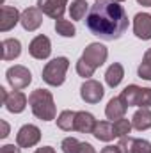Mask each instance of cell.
<instances>
[{"label": "cell", "instance_id": "obj_9", "mask_svg": "<svg viewBox=\"0 0 151 153\" xmlns=\"http://www.w3.org/2000/svg\"><path fill=\"white\" fill-rule=\"evenodd\" d=\"M29 53L34 59H39V61L48 59L50 53H52V43H50V39L46 38V36H43V34L36 36L30 41V45H29Z\"/></svg>", "mask_w": 151, "mask_h": 153}, {"label": "cell", "instance_id": "obj_36", "mask_svg": "<svg viewBox=\"0 0 151 153\" xmlns=\"http://www.w3.org/2000/svg\"><path fill=\"white\" fill-rule=\"evenodd\" d=\"M141 5H144V7H151V0H137Z\"/></svg>", "mask_w": 151, "mask_h": 153}, {"label": "cell", "instance_id": "obj_29", "mask_svg": "<svg viewBox=\"0 0 151 153\" xmlns=\"http://www.w3.org/2000/svg\"><path fill=\"white\" fill-rule=\"evenodd\" d=\"M133 153H151V143L146 139H135Z\"/></svg>", "mask_w": 151, "mask_h": 153}, {"label": "cell", "instance_id": "obj_18", "mask_svg": "<svg viewBox=\"0 0 151 153\" xmlns=\"http://www.w3.org/2000/svg\"><path fill=\"white\" fill-rule=\"evenodd\" d=\"M132 125H133V128L139 130V132L151 128V109L141 107V109L133 114V117H132Z\"/></svg>", "mask_w": 151, "mask_h": 153}, {"label": "cell", "instance_id": "obj_6", "mask_svg": "<svg viewBox=\"0 0 151 153\" xmlns=\"http://www.w3.org/2000/svg\"><path fill=\"white\" fill-rule=\"evenodd\" d=\"M105 91H103V85L98 82V80H93V78H87L82 87H80V98L85 102V103H100V100L103 98Z\"/></svg>", "mask_w": 151, "mask_h": 153}, {"label": "cell", "instance_id": "obj_27", "mask_svg": "<svg viewBox=\"0 0 151 153\" xmlns=\"http://www.w3.org/2000/svg\"><path fill=\"white\" fill-rule=\"evenodd\" d=\"M137 73H139L141 78H144V80H151V59H146V57L142 59Z\"/></svg>", "mask_w": 151, "mask_h": 153}, {"label": "cell", "instance_id": "obj_35", "mask_svg": "<svg viewBox=\"0 0 151 153\" xmlns=\"http://www.w3.org/2000/svg\"><path fill=\"white\" fill-rule=\"evenodd\" d=\"M34 153H55V150L52 146H43V148H38Z\"/></svg>", "mask_w": 151, "mask_h": 153}, {"label": "cell", "instance_id": "obj_7", "mask_svg": "<svg viewBox=\"0 0 151 153\" xmlns=\"http://www.w3.org/2000/svg\"><path fill=\"white\" fill-rule=\"evenodd\" d=\"M41 141V130L36 125H23L16 134V144L20 148H32Z\"/></svg>", "mask_w": 151, "mask_h": 153}, {"label": "cell", "instance_id": "obj_1", "mask_svg": "<svg viewBox=\"0 0 151 153\" xmlns=\"http://www.w3.org/2000/svg\"><path fill=\"white\" fill-rule=\"evenodd\" d=\"M85 27L100 39L114 41L126 32L128 14L119 2L96 0L85 16Z\"/></svg>", "mask_w": 151, "mask_h": 153}, {"label": "cell", "instance_id": "obj_8", "mask_svg": "<svg viewBox=\"0 0 151 153\" xmlns=\"http://www.w3.org/2000/svg\"><path fill=\"white\" fill-rule=\"evenodd\" d=\"M66 5L68 0H38V9L53 20L62 18V14L66 13Z\"/></svg>", "mask_w": 151, "mask_h": 153}, {"label": "cell", "instance_id": "obj_17", "mask_svg": "<svg viewBox=\"0 0 151 153\" xmlns=\"http://www.w3.org/2000/svg\"><path fill=\"white\" fill-rule=\"evenodd\" d=\"M119 96H121V100H123L128 107H133V105L139 107L141 96H142V87H139V85H135V84H130V85H126V87L121 91Z\"/></svg>", "mask_w": 151, "mask_h": 153}, {"label": "cell", "instance_id": "obj_25", "mask_svg": "<svg viewBox=\"0 0 151 153\" xmlns=\"http://www.w3.org/2000/svg\"><path fill=\"white\" fill-rule=\"evenodd\" d=\"M80 146H82V143L75 137H66L61 144L64 153H80Z\"/></svg>", "mask_w": 151, "mask_h": 153}, {"label": "cell", "instance_id": "obj_26", "mask_svg": "<svg viewBox=\"0 0 151 153\" xmlns=\"http://www.w3.org/2000/svg\"><path fill=\"white\" fill-rule=\"evenodd\" d=\"M133 144H135V137H130V135H126V137H121L119 139V150L121 153H133Z\"/></svg>", "mask_w": 151, "mask_h": 153}, {"label": "cell", "instance_id": "obj_11", "mask_svg": "<svg viewBox=\"0 0 151 153\" xmlns=\"http://www.w3.org/2000/svg\"><path fill=\"white\" fill-rule=\"evenodd\" d=\"M20 20H21V14L16 7L2 5V11H0V30L2 32H9L11 29H14Z\"/></svg>", "mask_w": 151, "mask_h": 153}, {"label": "cell", "instance_id": "obj_12", "mask_svg": "<svg viewBox=\"0 0 151 153\" xmlns=\"http://www.w3.org/2000/svg\"><path fill=\"white\" fill-rule=\"evenodd\" d=\"M20 23L23 25L25 30L34 32V30H38L39 27H41V23H43V14H41V11H39L38 7H27L21 13Z\"/></svg>", "mask_w": 151, "mask_h": 153}, {"label": "cell", "instance_id": "obj_34", "mask_svg": "<svg viewBox=\"0 0 151 153\" xmlns=\"http://www.w3.org/2000/svg\"><path fill=\"white\" fill-rule=\"evenodd\" d=\"M101 153H121V150H119V146H105Z\"/></svg>", "mask_w": 151, "mask_h": 153}, {"label": "cell", "instance_id": "obj_28", "mask_svg": "<svg viewBox=\"0 0 151 153\" xmlns=\"http://www.w3.org/2000/svg\"><path fill=\"white\" fill-rule=\"evenodd\" d=\"M76 73L80 76H84V78H89V76L94 75V70L91 66H87L82 59H78V62H76Z\"/></svg>", "mask_w": 151, "mask_h": 153}, {"label": "cell", "instance_id": "obj_23", "mask_svg": "<svg viewBox=\"0 0 151 153\" xmlns=\"http://www.w3.org/2000/svg\"><path fill=\"white\" fill-rule=\"evenodd\" d=\"M55 32L62 38H73L76 34V29L71 22L61 18V20H55Z\"/></svg>", "mask_w": 151, "mask_h": 153}, {"label": "cell", "instance_id": "obj_37", "mask_svg": "<svg viewBox=\"0 0 151 153\" xmlns=\"http://www.w3.org/2000/svg\"><path fill=\"white\" fill-rule=\"evenodd\" d=\"M144 57H146V59H151V48H148V50H146V53H144Z\"/></svg>", "mask_w": 151, "mask_h": 153}, {"label": "cell", "instance_id": "obj_20", "mask_svg": "<svg viewBox=\"0 0 151 153\" xmlns=\"http://www.w3.org/2000/svg\"><path fill=\"white\" fill-rule=\"evenodd\" d=\"M123 76H124V68H123V64L114 62V64L109 66V70H107V73H105V82H107L110 87H117V85L121 84Z\"/></svg>", "mask_w": 151, "mask_h": 153}, {"label": "cell", "instance_id": "obj_2", "mask_svg": "<svg viewBox=\"0 0 151 153\" xmlns=\"http://www.w3.org/2000/svg\"><path fill=\"white\" fill-rule=\"evenodd\" d=\"M29 105L32 109V114L41 121H52L57 116L53 94L46 89H36L29 96Z\"/></svg>", "mask_w": 151, "mask_h": 153}, {"label": "cell", "instance_id": "obj_31", "mask_svg": "<svg viewBox=\"0 0 151 153\" xmlns=\"http://www.w3.org/2000/svg\"><path fill=\"white\" fill-rule=\"evenodd\" d=\"M0 153H20V146H14V144H5V146H2Z\"/></svg>", "mask_w": 151, "mask_h": 153}, {"label": "cell", "instance_id": "obj_24", "mask_svg": "<svg viewBox=\"0 0 151 153\" xmlns=\"http://www.w3.org/2000/svg\"><path fill=\"white\" fill-rule=\"evenodd\" d=\"M114 135L115 137H126L130 132H132V128H133V125H132V121H128L126 117H121V119H115L114 121Z\"/></svg>", "mask_w": 151, "mask_h": 153}, {"label": "cell", "instance_id": "obj_16", "mask_svg": "<svg viewBox=\"0 0 151 153\" xmlns=\"http://www.w3.org/2000/svg\"><path fill=\"white\" fill-rule=\"evenodd\" d=\"M126 109H128V105L121 100V96H115L112 100H109V103H107V109H105V114L109 119H121V117H124L126 114Z\"/></svg>", "mask_w": 151, "mask_h": 153}, {"label": "cell", "instance_id": "obj_32", "mask_svg": "<svg viewBox=\"0 0 151 153\" xmlns=\"http://www.w3.org/2000/svg\"><path fill=\"white\" fill-rule=\"evenodd\" d=\"M80 153H96V150L93 148V144H89V143H82V146H80Z\"/></svg>", "mask_w": 151, "mask_h": 153}, {"label": "cell", "instance_id": "obj_13", "mask_svg": "<svg viewBox=\"0 0 151 153\" xmlns=\"http://www.w3.org/2000/svg\"><path fill=\"white\" fill-rule=\"evenodd\" d=\"M27 102H29V100H27V96H25L21 91H13V93L7 94L4 105H5V109H7L9 112H13V114H20V112L25 111Z\"/></svg>", "mask_w": 151, "mask_h": 153}, {"label": "cell", "instance_id": "obj_22", "mask_svg": "<svg viewBox=\"0 0 151 153\" xmlns=\"http://www.w3.org/2000/svg\"><path fill=\"white\" fill-rule=\"evenodd\" d=\"M89 4L85 0H73L71 5H70V16L73 20H84L89 13Z\"/></svg>", "mask_w": 151, "mask_h": 153}, {"label": "cell", "instance_id": "obj_10", "mask_svg": "<svg viewBox=\"0 0 151 153\" xmlns=\"http://www.w3.org/2000/svg\"><path fill=\"white\" fill-rule=\"evenodd\" d=\"M133 34L142 41L151 39V14L150 13H137L133 18Z\"/></svg>", "mask_w": 151, "mask_h": 153}, {"label": "cell", "instance_id": "obj_19", "mask_svg": "<svg viewBox=\"0 0 151 153\" xmlns=\"http://www.w3.org/2000/svg\"><path fill=\"white\" fill-rule=\"evenodd\" d=\"M93 135H94L98 141H103V143L112 141L114 137H115V135H114L112 123H109V121H98V123H96V126H94Z\"/></svg>", "mask_w": 151, "mask_h": 153}, {"label": "cell", "instance_id": "obj_21", "mask_svg": "<svg viewBox=\"0 0 151 153\" xmlns=\"http://www.w3.org/2000/svg\"><path fill=\"white\" fill-rule=\"evenodd\" d=\"M75 116L76 112L75 111H62L61 114L57 116V126L61 128V130H64V132H71V130H75Z\"/></svg>", "mask_w": 151, "mask_h": 153}, {"label": "cell", "instance_id": "obj_5", "mask_svg": "<svg viewBox=\"0 0 151 153\" xmlns=\"http://www.w3.org/2000/svg\"><path fill=\"white\" fill-rule=\"evenodd\" d=\"M5 78H7L9 85H11L14 91H20V89L29 87V84L32 82V73L29 71V68L16 64V66H11V68L5 71Z\"/></svg>", "mask_w": 151, "mask_h": 153}, {"label": "cell", "instance_id": "obj_14", "mask_svg": "<svg viewBox=\"0 0 151 153\" xmlns=\"http://www.w3.org/2000/svg\"><path fill=\"white\" fill-rule=\"evenodd\" d=\"M96 119L91 112H85V111H78L75 116V130L80 134H93L94 132V126H96Z\"/></svg>", "mask_w": 151, "mask_h": 153}, {"label": "cell", "instance_id": "obj_39", "mask_svg": "<svg viewBox=\"0 0 151 153\" xmlns=\"http://www.w3.org/2000/svg\"><path fill=\"white\" fill-rule=\"evenodd\" d=\"M0 4H4V0H0Z\"/></svg>", "mask_w": 151, "mask_h": 153}, {"label": "cell", "instance_id": "obj_30", "mask_svg": "<svg viewBox=\"0 0 151 153\" xmlns=\"http://www.w3.org/2000/svg\"><path fill=\"white\" fill-rule=\"evenodd\" d=\"M139 107H151V87H142V96H141V103Z\"/></svg>", "mask_w": 151, "mask_h": 153}, {"label": "cell", "instance_id": "obj_38", "mask_svg": "<svg viewBox=\"0 0 151 153\" xmlns=\"http://www.w3.org/2000/svg\"><path fill=\"white\" fill-rule=\"evenodd\" d=\"M112 2H124V0H112Z\"/></svg>", "mask_w": 151, "mask_h": 153}, {"label": "cell", "instance_id": "obj_4", "mask_svg": "<svg viewBox=\"0 0 151 153\" xmlns=\"http://www.w3.org/2000/svg\"><path fill=\"white\" fill-rule=\"evenodd\" d=\"M107 57H109V50H107L105 45H101V43H91V45L85 46V50H84V53H82L80 59L96 71L100 66H103V62L107 61Z\"/></svg>", "mask_w": 151, "mask_h": 153}, {"label": "cell", "instance_id": "obj_3", "mask_svg": "<svg viewBox=\"0 0 151 153\" xmlns=\"http://www.w3.org/2000/svg\"><path fill=\"white\" fill-rule=\"evenodd\" d=\"M70 68V61L68 57H55L50 62H46V66L43 68V80L48 85L59 87L64 84L66 80V73Z\"/></svg>", "mask_w": 151, "mask_h": 153}, {"label": "cell", "instance_id": "obj_15", "mask_svg": "<svg viewBox=\"0 0 151 153\" xmlns=\"http://www.w3.org/2000/svg\"><path fill=\"white\" fill-rule=\"evenodd\" d=\"M21 55V43L16 38H7L2 41V59L14 61Z\"/></svg>", "mask_w": 151, "mask_h": 153}, {"label": "cell", "instance_id": "obj_33", "mask_svg": "<svg viewBox=\"0 0 151 153\" xmlns=\"http://www.w3.org/2000/svg\"><path fill=\"white\" fill-rule=\"evenodd\" d=\"M0 125H2V134H0V137L5 139V137L9 135V125H7V121H4V119L0 121Z\"/></svg>", "mask_w": 151, "mask_h": 153}]
</instances>
